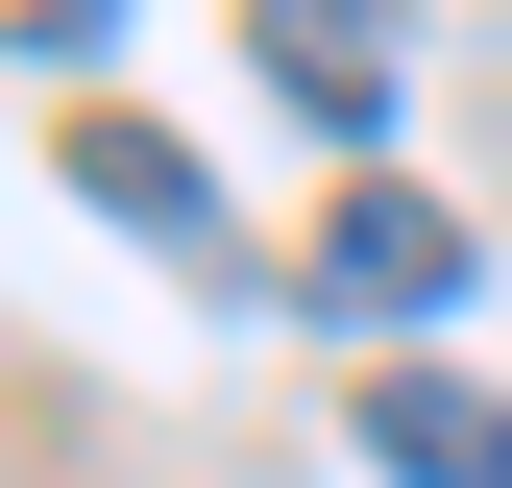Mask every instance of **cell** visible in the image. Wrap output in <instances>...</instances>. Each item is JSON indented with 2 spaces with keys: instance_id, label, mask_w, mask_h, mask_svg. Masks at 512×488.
<instances>
[{
  "instance_id": "6da1fadb",
  "label": "cell",
  "mask_w": 512,
  "mask_h": 488,
  "mask_svg": "<svg viewBox=\"0 0 512 488\" xmlns=\"http://www.w3.org/2000/svg\"><path fill=\"white\" fill-rule=\"evenodd\" d=\"M439 293H464V220H439L415 171H366V196L317 220V318H439Z\"/></svg>"
},
{
  "instance_id": "7a4b0ae2",
  "label": "cell",
  "mask_w": 512,
  "mask_h": 488,
  "mask_svg": "<svg viewBox=\"0 0 512 488\" xmlns=\"http://www.w3.org/2000/svg\"><path fill=\"white\" fill-rule=\"evenodd\" d=\"M366 464H391V488H512V391H464V366H366Z\"/></svg>"
},
{
  "instance_id": "3957f363",
  "label": "cell",
  "mask_w": 512,
  "mask_h": 488,
  "mask_svg": "<svg viewBox=\"0 0 512 488\" xmlns=\"http://www.w3.org/2000/svg\"><path fill=\"white\" fill-rule=\"evenodd\" d=\"M244 49H269L342 147H366V122H391V74H415V25H391V0H244Z\"/></svg>"
},
{
  "instance_id": "277c9868",
  "label": "cell",
  "mask_w": 512,
  "mask_h": 488,
  "mask_svg": "<svg viewBox=\"0 0 512 488\" xmlns=\"http://www.w3.org/2000/svg\"><path fill=\"white\" fill-rule=\"evenodd\" d=\"M74 196H98L122 244H171V269H196V244H220V171L171 147V122H74Z\"/></svg>"
}]
</instances>
